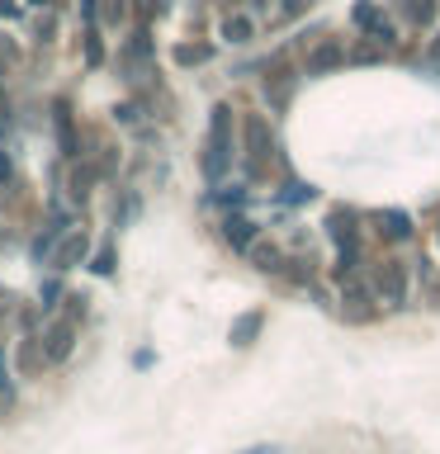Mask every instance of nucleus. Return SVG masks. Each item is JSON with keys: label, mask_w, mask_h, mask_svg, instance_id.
Segmentation results:
<instances>
[{"label": "nucleus", "mask_w": 440, "mask_h": 454, "mask_svg": "<svg viewBox=\"0 0 440 454\" xmlns=\"http://www.w3.org/2000/svg\"><path fill=\"white\" fill-rule=\"evenodd\" d=\"M242 454H275L270 445H256V450H242Z\"/></svg>", "instance_id": "nucleus-1"}]
</instances>
